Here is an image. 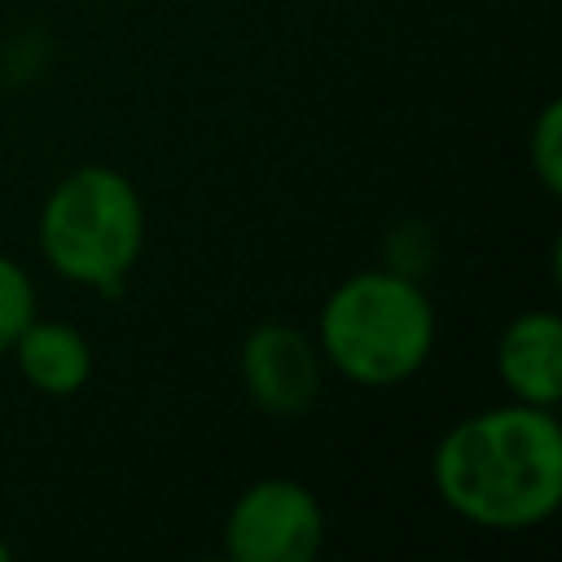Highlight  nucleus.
I'll return each instance as SVG.
<instances>
[{
    "label": "nucleus",
    "mask_w": 562,
    "mask_h": 562,
    "mask_svg": "<svg viewBox=\"0 0 562 562\" xmlns=\"http://www.w3.org/2000/svg\"><path fill=\"white\" fill-rule=\"evenodd\" d=\"M439 501L487 531H527L562 505V426L553 408L505 400L452 422L430 457Z\"/></svg>",
    "instance_id": "1"
},
{
    "label": "nucleus",
    "mask_w": 562,
    "mask_h": 562,
    "mask_svg": "<svg viewBox=\"0 0 562 562\" xmlns=\"http://www.w3.org/2000/svg\"><path fill=\"white\" fill-rule=\"evenodd\" d=\"M439 321L417 277L395 268H364L342 277L316 316V347L325 364L356 386H400L435 351Z\"/></svg>",
    "instance_id": "2"
},
{
    "label": "nucleus",
    "mask_w": 562,
    "mask_h": 562,
    "mask_svg": "<svg viewBox=\"0 0 562 562\" xmlns=\"http://www.w3.org/2000/svg\"><path fill=\"white\" fill-rule=\"evenodd\" d=\"M40 255L44 263L83 290H119L145 250V202L140 189L105 162L66 171L40 206Z\"/></svg>",
    "instance_id": "3"
},
{
    "label": "nucleus",
    "mask_w": 562,
    "mask_h": 562,
    "mask_svg": "<svg viewBox=\"0 0 562 562\" xmlns=\"http://www.w3.org/2000/svg\"><path fill=\"white\" fill-rule=\"evenodd\" d=\"M325 544V509L299 479L268 474L237 492L224 518L233 562H312Z\"/></svg>",
    "instance_id": "4"
},
{
    "label": "nucleus",
    "mask_w": 562,
    "mask_h": 562,
    "mask_svg": "<svg viewBox=\"0 0 562 562\" xmlns=\"http://www.w3.org/2000/svg\"><path fill=\"white\" fill-rule=\"evenodd\" d=\"M237 373L255 408L268 417H299L316 404L325 382V356L290 321H259L237 347Z\"/></svg>",
    "instance_id": "5"
},
{
    "label": "nucleus",
    "mask_w": 562,
    "mask_h": 562,
    "mask_svg": "<svg viewBox=\"0 0 562 562\" xmlns=\"http://www.w3.org/2000/svg\"><path fill=\"white\" fill-rule=\"evenodd\" d=\"M496 373L509 400L558 408L562 400V316L553 307L518 312L496 338Z\"/></svg>",
    "instance_id": "6"
},
{
    "label": "nucleus",
    "mask_w": 562,
    "mask_h": 562,
    "mask_svg": "<svg viewBox=\"0 0 562 562\" xmlns=\"http://www.w3.org/2000/svg\"><path fill=\"white\" fill-rule=\"evenodd\" d=\"M18 373L26 386H35L40 395H53V400H66V395H79L92 378V347L88 338L66 325V321H44L40 312L26 321V329L13 338L9 347Z\"/></svg>",
    "instance_id": "7"
},
{
    "label": "nucleus",
    "mask_w": 562,
    "mask_h": 562,
    "mask_svg": "<svg viewBox=\"0 0 562 562\" xmlns=\"http://www.w3.org/2000/svg\"><path fill=\"white\" fill-rule=\"evenodd\" d=\"M35 312H40V299H35L31 272L18 259L0 255V356H9L13 338L26 329Z\"/></svg>",
    "instance_id": "8"
},
{
    "label": "nucleus",
    "mask_w": 562,
    "mask_h": 562,
    "mask_svg": "<svg viewBox=\"0 0 562 562\" xmlns=\"http://www.w3.org/2000/svg\"><path fill=\"white\" fill-rule=\"evenodd\" d=\"M527 162L544 193L562 189V101H544L527 132Z\"/></svg>",
    "instance_id": "9"
},
{
    "label": "nucleus",
    "mask_w": 562,
    "mask_h": 562,
    "mask_svg": "<svg viewBox=\"0 0 562 562\" xmlns=\"http://www.w3.org/2000/svg\"><path fill=\"white\" fill-rule=\"evenodd\" d=\"M9 558H13V549H9V540L0 536V562H9Z\"/></svg>",
    "instance_id": "10"
}]
</instances>
